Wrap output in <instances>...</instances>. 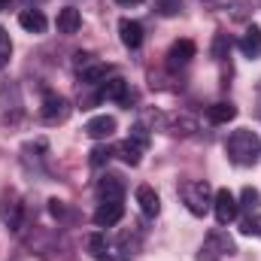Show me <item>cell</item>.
<instances>
[{
  "label": "cell",
  "mask_w": 261,
  "mask_h": 261,
  "mask_svg": "<svg viewBox=\"0 0 261 261\" xmlns=\"http://www.w3.org/2000/svg\"><path fill=\"white\" fill-rule=\"evenodd\" d=\"M225 152H228V158H231L237 167H249V164H255V161H258V152H261L258 134L249 130V128L234 130V134L228 137V143H225Z\"/></svg>",
  "instance_id": "obj_1"
},
{
  "label": "cell",
  "mask_w": 261,
  "mask_h": 261,
  "mask_svg": "<svg viewBox=\"0 0 261 261\" xmlns=\"http://www.w3.org/2000/svg\"><path fill=\"white\" fill-rule=\"evenodd\" d=\"M179 197L192 216H206L213 210V189L206 179H189L179 186Z\"/></svg>",
  "instance_id": "obj_2"
},
{
  "label": "cell",
  "mask_w": 261,
  "mask_h": 261,
  "mask_svg": "<svg viewBox=\"0 0 261 261\" xmlns=\"http://www.w3.org/2000/svg\"><path fill=\"white\" fill-rule=\"evenodd\" d=\"M237 252V243L228 237V231L222 228H213L200 246V261H219V258H231Z\"/></svg>",
  "instance_id": "obj_3"
},
{
  "label": "cell",
  "mask_w": 261,
  "mask_h": 261,
  "mask_svg": "<svg viewBox=\"0 0 261 261\" xmlns=\"http://www.w3.org/2000/svg\"><path fill=\"white\" fill-rule=\"evenodd\" d=\"M40 116H43V122H46V125L67 122V116H70V100L61 97V94H55V91H46L43 107H40Z\"/></svg>",
  "instance_id": "obj_4"
},
{
  "label": "cell",
  "mask_w": 261,
  "mask_h": 261,
  "mask_svg": "<svg viewBox=\"0 0 261 261\" xmlns=\"http://www.w3.org/2000/svg\"><path fill=\"white\" fill-rule=\"evenodd\" d=\"M213 213H216L219 225H228V222H234V219H237L240 203H237V197L231 195L228 189H219V192L213 195Z\"/></svg>",
  "instance_id": "obj_5"
},
{
  "label": "cell",
  "mask_w": 261,
  "mask_h": 261,
  "mask_svg": "<svg viewBox=\"0 0 261 261\" xmlns=\"http://www.w3.org/2000/svg\"><path fill=\"white\" fill-rule=\"evenodd\" d=\"M125 216V203L122 200H100V206L94 210V225L97 228H113L119 225Z\"/></svg>",
  "instance_id": "obj_6"
},
{
  "label": "cell",
  "mask_w": 261,
  "mask_h": 261,
  "mask_svg": "<svg viewBox=\"0 0 261 261\" xmlns=\"http://www.w3.org/2000/svg\"><path fill=\"white\" fill-rule=\"evenodd\" d=\"M195 43L192 40H176L173 46H170V52H167V67L170 70H179V67H186L192 58H195Z\"/></svg>",
  "instance_id": "obj_7"
},
{
  "label": "cell",
  "mask_w": 261,
  "mask_h": 261,
  "mask_svg": "<svg viewBox=\"0 0 261 261\" xmlns=\"http://www.w3.org/2000/svg\"><path fill=\"white\" fill-rule=\"evenodd\" d=\"M97 197H100V200H122V197H125V182H122V176H116V173L100 176V179H97Z\"/></svg>",
  "instance_id": "obj_8"
},
{
  "label": "cell",
  "mask_w": 261,
  "mask_h": 261,
  "mask_svg": "<svg viewBox=\"0 0 261 261\" xmlns=\"http://www.w3.org/2000/svg\"><path fill=\"white\" fill-rule=\"evenodd\" d=\"M119 37H122V43H125L128 49H140L146 34H143V24H140V21L122 18V21H119Z\"/></svg>",
  "instance_id": "obj_9"
},
{
  "label": "cell",
  "mask_w": 261,
  "mask_h": 261,
  "mask_svg": "<svg viewBox=\"0 0 261 261\" xmlns=\"http://www.w3.org/2000/svg\"><path fill=\"white\" fill-rule=\"evenodd\" d=\"M137 203H140L143 216H149V219H155L161 213V197H158V192L152 186H140L137 189Z\"/></svg>",
  "instance_id": "obj_10"
},
{
  "label": "cell",
  "mask_w": 261,
  "mask_h": 261,
  "mask_svg": "<svg viewBox=\"0 0 261 261\" xmlns=\"http://www.w3.org/2000/svg\"><path fill=\"white\" fill-rule=\"evenodd\" d=\"M85 134H88L91 140H107V137L116 134V119H113V116H94V119H88Z\"/></svg>",
  "instance_id": "obj_11"
},
{
  "label": "cell",
  "mask_w": 261,
  "mask_h": 261,
  "mask_svg": "<svg viewBox=\"0 0 261 261\" xmlns=\"http://www.w3.org/2000/svg\"><path fill=\"white\" fill-rule=\"evenodd\" d=\"M100 97L116 100V103H128V82L122 76H113V79L100 82Z\"/></svg>",
  "instance_id": "obj_12"
},
{
  "label": "cell",
  "mask_w": 261,
  "mask_h": 261,
  "mask_svg": "<svg viewBox=\"0 0 261 261\" xmlns=\"http://www.w3.org/2000/svg\"><path fill=\"white\" fill-rule=\"evenodd\" d=\"M18 24H21L28 34H46V28H49L46 15H43L40 9H21V12H18Z\"/></svg>",
  "instance_id": "obj_13"
},
{
  "label": "cell",
  "mask_w": 261,
  "mask_h": 261,
  "mask_svg": "<svg viewBox=\"0 0 261 261\" xmlns=\"http://www.w3.org/2000/svg\"><path fill=\"white\" fill-rule=\"evenodd\" d=\"M237 119V107L234 103H213L206 107V122L210 125H228Z\"/></svg>",
  "instance_id": "obj_14"
},
{
  "label": "cell",
  "mask_w": 261,
  "mask_h": 261,
  "mask_svg": "<svg viewBox=\"0 0 261 261\" xmlns=\"http://www.w3.org/2000/svg\"><path fill=\"white\" fill-rule=\"evenodd\" d=\"M240 52L246 58H261V28H249L243 37H240Z\"/></svg>",
  "instance_id": "obj_15"
},
{
  "label": "cell",
  "mask_w": 261,
  "mask_h": 261,
  "mask_svg": "<svg viewBox=\"0 0 261 261\" xmlns=\"http://www.w3.org/2000/svg\"><path fill=\"white\" fill-rule=\"evenodd\" d=\"M79 76H82V85H100V82L110 79V64L94 61V64H88L85 70H79Z\"/></svg>",
  "instance_id": "obj_16"
},
{
  "label": "cell",
  "mask_w": 261,
  "mask_h": 261,
  "mask_svg": "<svg viewBox=\"0 0 261 261\" xmlns=\"http://www.w3.org/2000/svg\"><path fill=\"white\" fill-rule=\"evenodd\" d=\"M79 28H82V15H79V9L64 6V9L58 12V34H76Z\"/></svg>",
  "instance_id": "obj_17"
},
{
  "label": "cell",
  "mask_w": 261,
  "mask_h": 261,
  "mask_svg": "<svg viewBox=\"0 0 261 261\" xmlns=\"http://www.w3.org/2000/svg\"><path fill=\"white\" fill-rule=\"evenodd\" d=\"M116 155L125 161V164H130V167H137L140 164V155H143V149L137 146V143H130V140H125V143H119L116 146Z\"/></svg>",
  "instance_id": "obj_18"
},
{
  "label": "cell",
  "mask_w": 261,
  "mask_h": 261,
  "mask_svg": "<svg viewBox=\"0 0 261 261\" xmlns=\"http://www.w3.org/2000/svg\"><path fill=\"white\" fill-rule=\"evenodd\" d=\"M240 206H246L249 213H258L261 210V192L258 189H252V186H246L243 192H240V200H237Z\"/></svg>",
  "instance_id": "obj_19"
},
{
  "label": "cell",
  "mask_w": 261,
  "mask_h": 261,
  "mask_svg": "<svg viewBox=\"0 0 261 261\" xmlns=\"http://www.w3.org/2000/svg\"><path fill=\"white\" fill-rule=\"evenodd\" d=\"M240 234H246V237H261V213H249L246 219H240Z\"/></svg>",
  "instance_id": "obj_20"
},
{
  "label": "cell",
  "mask_w": 261,
  "mask_h": 261,
  "mask_svg": "<svg viewBox=\"0 0 261 261\" xmlns=\"http://www.w3.org/2000/svg\"><path fill=\"white\" fill-rule=\"evenodd\" d=\"M231 46H234V43H231V37H228V34H216V37H213V58H216V61L228 58Z\"/></svg>",
  "instance_id": "obj_21"
},
{
  "label": "cell",
  "mask_w": 261,
  "mask_h": 261,
  "mask_svg": "<svg viewBox=\"0 0 261 261\" xmlns=\"http://www.w3.org/2000/svg\"><path fill=\"white\" fill-rule=\"evenodd\" d=\"M85 243H88V252H91L94 258H103V255H107V237H103V234H88Z\"/></svg>",
  "instance_id": "obj_22"
},
{
  "label": "cell",
  "mask_w": 261,
  "mask_h": 261,
  "mask_svg": "<svg viewBox=\"0 0 261 261\" xmlns=\"http://www.w3.org/2000/svg\"><path fill=\"white\" fill-rule=\"evenodd\" d=\"M128 140H130V143H137V146H140L143 152H146V149H149V143H152V137H149V128H146L143 122L130 128V137H128Z\"/></svg>",
  "instance_id": "obj_23"
},
{
  "label": "cell",
  "mask_w": 261,
  "mask_h": 261,
  "mask_svg": "<svg viewBox=\"0 0 261 261\" xmlns=\"http://www.w3.org/2000/svg\"><path fill=\"white\" fill-rule=\"evenodd\" d=\"M9 55H12V40H9V34L0 28V67H6Z\"/></svg>",
  "instance_id": "obj_24"
},
{
  "label": "cell",
  "mask_w": 261,
  "mask_h": 261,
  "mask_svg": "<svg viewBox=\"0 0 261 261\" xmlns=\"http://www.w3.org/2000/svg\"><path fill=\"white\" fill-rule=\"evenodd\" d=\"M179 9H182V0H158V12L161 15H179Z\"/></svg>",
  "instance_id": "obj_25"
},
{
  "label": "cell",
  "mask_w": 261,
  "mask_h": 261,
  "mask_svg": "<svg viewBox=\"0 0 261 261\" xmlns=\"http://www.w3.org/2000/svg\"><path fill=\"white\" fill-rule=\"evenodd\" d=\"M88 161H91L94 167L107 164V161H110V149H107V146H94V149H91V158H88Z\"/></svg>",
  "instance_id": "obj_26"
},
{
  "label": "cell",
  "mask_w": 261,
  "mask_h": 261,
  "mask_svg": "<svg viewBox=\"0 0 261 261\" xmlns=\"http://www.w3.org/2000/svg\"><path fill=\"white\" fill-rule=\"evenodd\" d=\"M49 213H52L55 219H64L67 216V203L64 200H58V197H52V200H49Z\"/></svg>",
  "instance_id": "obj_27"
},
{
  "label": "cell",
  "mask_w": 261,
  "mask_h": 261,
  "mask_svg": "<svg viewBox=\"0 0 261 261\" xmlns=\"http://www.w3.org/2000/svg\"><path fill=\"white\" fill-rule=\"evenodd\" d=\"M88 64H94V55H88V52H79V55H76V70H85Z\"/></svg>",
  "instance_id": "obj_28"
},
{
  "label": "cell",
  "mask_w": 261,
  "mask_h": 261,
  "mask_svg": "<svg viewBox=\"0 0 261 261\" xmlns=\"http://www.w3.org/2000/svg\"><path fill=\"white\" fill-rule=\"evenodd\" d=\"M116 3H119V6H140L143 0H116Z\"/></svg>",
  "instance_id": "obj_29"
}]
</instances>
